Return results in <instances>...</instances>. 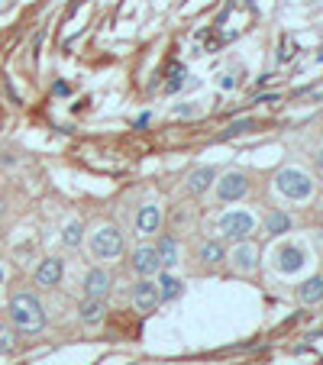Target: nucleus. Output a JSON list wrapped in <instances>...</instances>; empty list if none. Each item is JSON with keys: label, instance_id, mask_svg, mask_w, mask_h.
<instances>
[{"label": "nucleus", "instance_id": "obj_1", "mask_svg": "<svg viewBox=\"0 0 323 365\" xmlns=\"http://www.w3.org/2000/svg\"><path fill=\"white\" fill-rule=\"evenodd\" d=\"M272 187H275V194L284 204H310V200L317 197V178L301 165L278 168Z\"/></svg>", "mask_w": 323, "mask_h": 365}, {"label": "nucleus", "instance_id": "obj_2", "mask_svg": "<svg viewBox=\"0 0 323 365\" xmlns=\"http://www.w3.org/2000/svg\"><path fill=\"white\" fill-rule=\"evenodd\" d=\"M84 246H88V255L97 265L117 262L126 252V236L117 223H97L91 233H84Z\"/></svg>", "mask_w": 323, "mask_h": 365}, {"label": "nucleus", "instance_id": "obj_3", "mask_svg": "<svg viewBox=\"0 0 323 365\" xmlns=\"http://www.w3.org/2000/svg\"><path fill=\"white\" fill-rule=\"evenodd\" d=\"M7 314L16 333H26L29 336V333L46 330V307H42V301L33 291H16L7 304Z\"/></svg>", "mask_w": 323, "mask_h": 365}, {"label": "nucleus", "instance_id": "obj_4", "mask_svg": "<svg viewBox=\"0 0 323 365\" xmlns=\"http://www.w3.org/2000/svg\"><path fill=\"white\" fill-rule=\"evenodd\" d=\"M217 233H220V240H233V242L252 240L259 233V217L249 207H227L217 217Z\"/></svg>", "mask_w": 323, "mask_h": 365}, {"label": "nucleus", "instance_id": "obj_5", "mask_svg": "<svg viewBox=\"0 0 323 365\" xmlns=\"http://www.w3.org/2000/svg\"><path fill=\"white\" fill-rule=\"evenodd\" d=\"M213 200L217 204H240L249 191H252V178H249L246 168H227L223 175L213 178Z\"/></svg>", "mask_w": 323, "mask_h": 365}, {"label": "nucleus", "instance_id": "obj_6", "mask_svg": "<svg viewBox=\"0 0 323 365\" xmlns=\"http://www.w3.org/2000/svg\"><path fill=\"white\" fill-rule=\"evenodd\" d=\"M259 259H262V252L252 240L233 242V249L227 252V265L236 275H255V272H259Z\"/></svg>", "mask_w": 323, "mask_h": 365}, {"label": "nucleus", "instance_id": "obj_7", "mask_svg": "<svg viewBox=\"0 0 323 365\" xmlns=\"http://www.w3.org/2000/svg\"><path fill=\"white\" fill-rule=\"evenodd\" d=\"M162 223H165V207L158 200H149L136 210V220H133V233L139 240H152L155 233H162Z\"/></svg>", "mask_w": 323, "mask_h": 365}, {"label": "nucleus", "instance_id": "obj_8", "mask_svg": "<svg viewBox=\"0 0 323 365\" xmlns=\"http://www.w3.org/2000/svg\"><path fill=\"white\" fill-rule=\"evenodd\" d=\"M130 269L136 272L139 278H155L158 272H165V265H162V259H158L152 242H139V246L130 252Z\"/></svg>", "mask_w": 323, "mask_h": 365}, {"label": "nucleus", "instance_id": "obj_9", "mask_svg": "<svg viewBox=\"0 0 323 365\" xmlns=\"http://www.w3.org/2000/svg\"><path fill=\"white\" fill-rule=\"evenodd\" d=\"M62 278H65V259L62 255H46V259L39 262V269L33 272V284L36 288H42V291L58 288Z\"/></svg>", "mask_w": 323, "mask_h": 365}, {"label": "nucleus", "instance_id": "obj_10", "mask_svg": "<svg viewBox=\"0 0 323 365\" xmlns=\"http://www.w3.org/2000/svg\"><path fill=\"white\" fill-rule=\"evenodd\" d=\"M194 259H198V265L204 272H213L220 265H227V246L220 240H200L194 246Z\"/></svg>", "mask_w": 323, "mask_h": 365}, {"label": "nucleus", "instance_id": "obj_11", "mask_svg": "<svg viewBox=\"0 0 323 365\" xmlns=\"http://www.w3.org/2000/svg\"><path fill=\"white\" fill-rule=\"evenodd\" d=\"M130 301H133V307H136L139 314H152V310L162 304L155 278H139V282L133 284V291H130Z\"/></svg>", "mask_w": 323, "mask_h": 365}, {"label": "nucleus", "instance_id": "obj_12", "mask_svg": "<svg viewBox=\"0 0 323 365\" xmlns=\"http://www.w3.org/2000/svg\"><path fill=\"white\" fill-rule=\"evenodd\" d=\"M113 291V275L103 265H94V269L84 272V297H101L107 301Z\"/></svg>", "mask_w": 323, "mask_h": 365}, {"label": "nucleus", "instance_id": "obj_13", "mask_svg": "<svg viewBox=\"0 0 323 365\" xmlns=\"http://www.w3.org/2000/svg\"><path fill=\"white\" fill-rule=\"evenodd\" d=\"M78 320H81L84 327H101L103 320H107V301H101V297H84V301L78 304Z\"/></svg>", "mask_w": 323, "mask_h": 365}, {"label": "nucleus", "instance_id": "obj_14", "mask_svg": "<svg viewBox=\"0 0 323 365\" xmlns=\"http://www.w3.org/2000/svg\"><path fill=\"white\" fill-rule=\"evenodd\" d=\"M217 168H194L191 175L185 178V194H191V197H200V194H207L213 187V178H217Z\"/></svg>", "mask_w": 323, "mask_h": 365}, {"label": "nucleus", "instance_id": "obj_15", "mask_svg": "<svg viewBox=\"0 0 323 365\" xmlns=\"http://www.w3.org/2000/svg\"><path fill=\"white\" fill-rule=\"evenodd\" d=\"M155 252H158V259H162V265H165V272H172L175 265L181 262V249H178V240L175 236H168V233H162V236H155Z\"/></svg>", "mask_w": 323, "mask_h": 365}, {"label": "nucleus", "instance_id": "obj_16", "mask_svg": "<svg viewBox=\"0 0 323 365\" xmlns=\"http://www.w3.org/2000/svg\"><path fill=\"white\" fill-rule=\"evenodd\" d=\"M294 230V217L288 210H268L265 220H262V233L265 236H284Z\"/></svg>", "mask_w": 323, "mask_h": 365}, {"label": "nucleus", "instance_id": "obj_17", "mask_svg": "<svg viewBox=\"0 0 323 365\" xmlns=\"http://www.w3.org/2000/svg\"><path fill=\"white\" fill-rule=\"evenodd\" d=\"M294 297H297V304H320L323 301V275H310V278H304L301 284H297V291H294Z\"/></svg>", "mask_w": 323, "mask_h": 365}, {"label": "nucleus", "instance_id": "obj_18", "mask_svg": "<svg viewBox=\"0 0 323 365\" xmlns=\"http://www.w3.org/2000/svg\"><path fill=\"white\" fill-rule=\"evenodd\" d=\"M155 284H158V297H162V304H165V301H175V297L181 294V282L172 275V272H158V275H155Z\"/></svg>", "mask_w": 323, "mask_h": 365}, {"label": "nucleus", "instance_id": "obj_19", "mask_svg": "<svg viewBox=\"0 0 323 365\" xmlns=\"http://www.w3.org/2000/svg\"><path fill=\"white\" fill-rule=\"evenodd\" d=\"M84 233H88V230H84L81 220H68V223H65V230H62V242L68 249H78L84 242Z\"/></svg>", "mask_w": 323, "mask_h": 365}, {"label": "nucleus", "instance_id": "obj_20", "mask_svg": "<svg viewBox=\"0 0 323 365\" xmlns=\"http://www.w3.org/2000/svg\"><path fill=\"white\" fill-rule=\"evenodd\" d=\"M16 349V330L10 320H0V352H14Z\"/></svg>", "mask_w": 323, "mask_h": 365}, {"label": "nucleus", "instance_id": "obj_21", "mask_svg": "<svg viewBox=\"0 0 323 365\" xmlns=\"http://www.w3.org/2000/svg\"><path fill=\"white\" fill-rule=\"evenodd\" d=\"M282 259H288V265H282L284 272H294L304 265V252L301 249H282Z\"/></svg>", "mask_w": 323, "mask_h": 365}, {"label": "nucleus", "instance_id": "obj_22", "mask_svg": "<svg viewBox=\"0 0 323 365\" xmlns=\"http://www.w3.org/2000/svg\"><path fill=\"white\" fill-rule=\"evenodd\" d=\"M314 168H317V172L323 175V145H320V149L314 152Z\"/></svg>", "mask_w": 323, "mask_h": 365}, {"label": "nucleus", "instance_id": "obj_23", "mask_svg": "<svg viewBox=\"0 0 323 365\" xmlns=\"http://www.w3.org/2000/svg\"><path fill=\"white\" fill-rule=\"evenodd\" d=\"M52 91H56L58 97H65V94H68V84H65V81H56V88H52Z\"/></svg>", "mask_w": 323, "mask_h": 365}, {"label": "nucleus", "instance_id": "obj_24", "mask_svg": "<svg viewBox=\"0 0 323 365\" xmlns=\"http://www.w3.org/2000/svg\"><path fill=\"white\" fill-rule=\"evenodd\" d=\"M4 282H7V265L0 262V288H4Z\"/></svg>", "mask_w": 323, "mask_h": 365}, {"label": "nucleus", "instance_id": "obj_25", "mask_svg": "<svg viewBox=\"0 0 323 365\" xmlns=\"http://www.w3.org/2000/svg\"><path fill=\"white\" fill-rule=\"evenodd\" d=\"M4 214H7V204H4V200H0V220H4Z\"/></svg>", "mask_w": 323, "mask_h": 365}]
</instances>
